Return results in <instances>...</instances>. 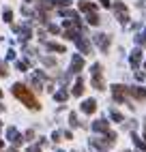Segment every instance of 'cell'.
I'll use <instances>...</instances> for the list:
<instances>
[{"mask_svg": "<svg viewBox=\"0 0 146 152\" xmlns=\"http://www.w3.org/2000/svg\"><path fill=\"white\" fill-rule=\"evenodd\" d=\"M0 96H2V90H0Z\"/></svg>", "mask_w": 146, "mask_h": 152, "instance_id": "cell-27", "label": "cell"}, {"mask_svg": "<svg viewBox=\"0 0 146 152\" xmlns=\"http://www.w3.org/2000/svg\"><path fill=\"white\" fill-rule=\"evenodd\" d=\"M67 96H69V94H67V90H58V92L54 94V99L60 101V103H62V101H67Z\"/></svg>", "mask_w": 146, "mask_h": 152, "instance_id": "cell-15", "label": "cell"}, {"mask_svg": "<svg viewBox=\"0 0 146 152\" xmlns=\"http://www.w3.org/2000/svg\"><path fill=\"white\" fill-rule=\"evenodd\" d=\"M114 11H116L118 19H120V24H127L129 22V11H127V7H125L120 0H116V4H114Z\"/></svg>", "mask_w": 146, "mask_h": 152, "instance_id": "cell-3", "label": "cell"}, {"mask_svg": "<svg viewBox=\"0 0 146 152\" xmlns=\"http://www.w3.org/2000/svg\"><path fill=\"white\" fill-rule=\"evenodd\" d=\"M92 129L99 131V133H110V126H108V120H97L95 124H92Z\"/></svg>", "mask_w": 146, "mask_h": 152, "instance_id": "cell-7", "label": "cell"}, {"mask_svg": "<svg viewBox=\"0 0 146 152\" xmlns=\"http://www.w3.org/2000/svg\"><path fill=\"white\" fill-rule=\"evenodd\" d=\"M13 19V13L11 11H4V22H11Z\"/></svg>", "mask_w": 146, "mask_h": 152, "instance_id": "cell-21", "label": "cell"}, {"mask_svg": "<svg viewBox=\"0 0 146 152\" xmlns=\"http://www.w3.org/2000/svg\"><path fill=\"white\" fill-rule=\"evenodd\" d=\"M97 45L103 49V52H108V47H110V39L105 34H97Z\"/></svg>", "mask_w": 146, "mask_h": 152, "instance_id": "cell-8", "label": "cell"}, {"mask_svg": "<svg viewBox=\"0 0 146 152\" xmlns=\"http://www.w3.org/2000/svg\"><path fill=\"white\" fill-rule=\"evenodd\" d=\"M129 92L131 90L127 88V86H112V94H114V101L116 103H127V96H129Z\"/></svg>", "mask_w": 146, "mask_h": 152, "instance_id": "cell-2", "label": "cell"}, {"mask_svg": "<svg viewBox=\"0 0 146 152\" xmlns=\"http://www.w3.org/2000/svg\"><path fill=\"white\" fill-rule=\"evenodd\" d=\"M101 4L103 7H110V0H101Z\"/></svg>", "mask_w": 146, "mask_h": 152, "instance_id": "cell-23", "label": "cell"}, {"mask_svg": "<svg viewBox=\"0 0 146 152\" xmlns=\"http://www.w3.org/2000/svg\"><path fill=\"white\" fill-rule=\"evenodd\" d=\"M140 7L144 9V13H146V2H140Z\"/></svg>", "mask_w": 146, "mask_h": 152, "instance_id": "cell-24", "label": "cell"}, {"mask_svg": "<svg viewBox=\"0 0 146 152\" xmlns=\"http://www.w3.org/2000/svg\"><path fill=\"white\" fill-rule=\"evenodd\" d=\"M0 75H2V77L7 75V64L4 62H0Z\"/></svg>", "mask_w": 146, "mask_h": 152, "instance_id": "cell-20", "label": "cell"}, {"mask_svg": "<svg viewBox=\"0 0 146 152\" xmlns=\"http://www.w3.org/2000/svg\"><path fill=\"white\" fill-rule=\"evenodd\" d=\"M92 86H95L97 90H103V79H101V75H95V77H92Z\"/></svg>", "mask_w": 146, "mask_h": 152, "instance_id": "cell-13", "label": "cell"}, {"mask_svg": "<svg viewBox=\"0 0 146 152\" xmlns=\"http://www.w3.org/2000/svg\"><path fill=\"white\" fill-rule=\"evenodd\" d=\"M75 41H77V47L82 49V54H90V43L86 39H75Z\"/></svg>", "mask_w": 146, "mask_h": 152, "instance_id": "cell-10", "label": "cell"}, {"mask_svg": "<svg viewBox=\"0 0 146 152\" xmlns=\"http://www.w3.org/2000/svg\"><path fill=\"white\" fill-rule=\"evenodd\" d=\"M88 24H92V26H97V24H99L97 13H88Z\"/></svg>", "mask_w": 146, "mask_h": 152, "instance_id": "cell-17", "label": "cell"}, {"mask_svg": "<svg viewBox=\"0 0 146 152\" xmlns=\"http://www.w3.org/2000/svg\"><path fill=\"white\" fill-rule=\"evenodd\" d=\"M0 148H2V141H0Z\"/></svg>", "mask_w": 146, "mask_h": 152, "instance_id": "cell-26", "label": "cell"}, {"mask_svg": "<svg viewBox=\"0 0 146 152\" xmlns=\"http://www.w3.org/2000/svg\"><path fill=\"white\" fill-rule=\"evenodd\" d=\"M140 60H142V52H140V49H133V54H131V66L138 69L140 66Z\"/></svg>", "mask_w": 146, "mask_h": 152, "instance_id": "cell-9", "label": "cell"}, {"mask_svg": "<svg viewBox=\"0 0 146 152\" xmlns=\"http://www.w3.org/2000/svg\"><path fill=\"white\" fill-rule=\"evenodd\" d=\"M131 94L138 99V101H146V90H144V88H133Z\"/></svg>", "mask_w": 146, "mask_h": 152, "instance_id": "cell-11", "label": "cell"}, {"mask_svg": "<svg viewBox=\"0 0 146 152\" xmlns=\"http://www.w3.org/2000/svg\"><path fill=\"white\" fill-rule=\"evenodd\" d=\"M112 118H114V120H116V122H120V120H122V116L118 114V111H112Z\"/></svg>", "mask_w": 146, "mask_h": 152, "instance_id": "cell-19", "label": "cell"}, {"mask_svg": "<svg viewBox=\"0 0 146 152\" xmlns=\"http://www.w3.org/2000/svg\"><path fill=\"white\" fill-rule=\"evenodd\" d=\"M7 135H9V141H11V144H15V146H17V144H22V135H19L13 126H11V129H7Z\"/></svg>", "mask_w": 146, "mask_h": 152, "instance_id": "cell-6", "label": "cell"}, {"mask_svg": "<svg viewBox=\"0 0 146 152\" xmlns=\"http://www.w3.org/2000/svg\"><path fill=\"white\" fill-rule=\"evenodd\" d=\"M82 69H84V58H82V56H73V60H71V71H73V73H80Z\"/></svg>", "mask_w": 146, "mask_h": 152, "instance_id": "cell-4", "label": "cell"}, {"mask_svg": "<svg viewBox=\"0 0 146 152\" xmlns=\"http://www.w3.org/2000/svg\"><path fill=\"white\" fill-rule=\"evenodd\" d=\"M13 94L22 101L24 105H28L30 109H39V103H37V99L32 96V92L26 88V86H22V84H15L13 86Z\"/></svg>", "mask_w": 146, "mask_h": 152, "instance_id": "cell-1", "label": "cell"}, {"mask_svg": "<svg viewBox=\"0 0 146 152\" xmlns=\"http://www.w3.org/2000/svg\"><path fill=\"white\" fill-rule=\"evenodd\" d=\"M47 47L52 49V52H58V54H60V52H65V47L58 45V43H47Z\"/></svg>", "mask_w": 146, "mask_h": 152, "instance_id": "cell-16", "label": "cell"}, {"mask_svg": "<svg viewBox=\"0 0 146 152\" xmlns=\"http://www.w3.org/2000/svg\"><path fill=\"white\" fill-rule=\"evenodd\" d=\"M28 152H41V150H39V148H35V146H32V148H28Z\"/></svg>", "mask_w": 146, "mask_h": 152, "instance_id": "cell-22", "label": "cell"}, {"mask_svg": "<svg viewBox=\"0 0 146 152\" xmlns=\"http://www.w3.org/2000/svg\"><path fill=\"white\" fill-rule=\"evenodd\" d=\"M144 139H146V126H144Z\"/></svg>", "mask_w": 146, "mask_h": 152, "instance_id": "cell-25", "label": "cell"}, {"mask_svg": "<svg viewBox=\"0 0 146 152\" xmlns=\"http://www.w3.org/2000/svg\"><path fill=\"white\" fill-rule=\"evenodd\" d=\"M138 43H140V45H146V30H144V32H142L140 37H138Z\"/></svg>", "mask_w": 146, "mask_h": 152, "instance_id": "cell-18", "label": "cell"}, {"mask_svg": "<svg viewBox=\"0 0 146 152\" xmlns=\"http://www.w3.org/2000/svg\"><path fill=\"white\" fill-rule=\"evenodd\" d=\"M95 109H97V101L88 99V101L82 103V111H84V114H95Z\"/></svg>", "mask_w": 146, "mask_h": 152, "instance_id": "cell-5", "label": "cell"}, {"mask_svg": "<svg viewBox=\"0 0 146 152\" xmlns=\"http://www.w3.org/2000/svg\"><path fill=\"white\" fill-rule=\"evenodd\" d=\"M80 9L82 11H88V13H95V4H90V2H80Z\"/></svg>", "mask_w": 146, "mask_h": 152, "instance_id": "cell-14", "label": "cell"}, {"mask_svg": "<svg viewBox=\"0 0 146 152\" xmlns=\"http://www.w3.org/2000/svg\"><path fill=\"white\" fill-rule=\"evenodd\" d=\"M82 92H84V82L77 79V82H75V88H73V94H75V96H82Z\"/></svg>", "mask_w": 146, "mask_h": 152, "instance_id": "cell-12", "label": "cell"}]
</instances>
